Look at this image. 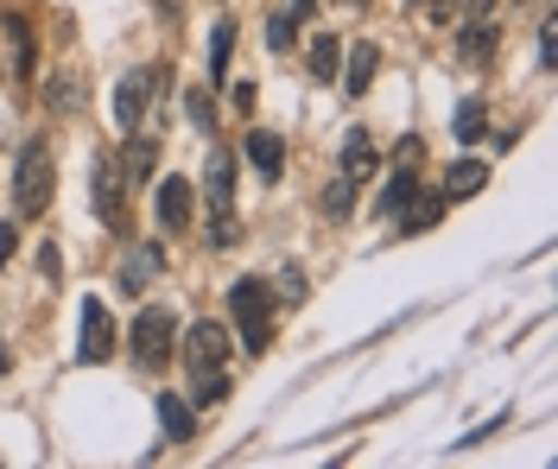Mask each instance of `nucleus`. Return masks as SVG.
Returning <instances> with one entry per match:
<instances>
[{
    "instance_id": "nucleus-1",
    "label": "nucleus",
    "mask_w": 558,
    "mask_h": 469,
    "mask_svg": "<svg viewBox=\"0 0 558 469\" xmlns=\"http://www.w3.org/2000/svg\"><path fill=\"white\" fill-rule=\"evenodd\" d=\"M229 311H235V330H242L247 356H267L274 349V286L260 273H247L229 286Z\"/></svg>"
},
{
    "instance_id": "nucleus-2",
    "label": "nucleus",
    "mask_w": 558,
    "mask_h": 469,
    "mask_svg": "<svg viewBox=\"0 0 558 469\" xmlns=\"http://www.w3.org/2000/svg\"><path fill=\"white\" fill-rule=\"evenodd\" d=\"M204 197H209V242H216V248H235V235H242V217H235V159H229L222 146L209 152Z\"/></svg>"
},
{
    "instance_id": "nucleus-3",
    "label": "nucleus",
    "mask_w": 558,
    "mask_h": 469,
    "mask_svg": "<svg viewBox=\"0 0 558 469\" xmlns=\"http://www.w3.org/2000/svg\"><path fill=\"white\" fill-rule=\"evenodd\" d=\"M51 146L45 140H26L20 146V165H13V210L20 217H45L51 210Z\"/></svg>"
},
{
    "instance_id": "nucleus-4",
    "label": "nucleus",
    "mask_w": 558,
    "mask_h": 469,
    "mask_svg": "<svg viewBox=\"0 0 558 469\" xmlns=\"http://www.w3.org/2000/svg\"><path fill=\"white\" fill-rule=\"evenodd\" d=\"M178 349V318L166 311V305H146L134 318V361L140 368H159V361Z\"/></svg>"
},
{
    "instance_id": "nucleus-5",
    "label": "nucleus",
    "mask_w": 558,
    "mask_h": 469,
    "mask_svg": "<svg viewBox=\"0 0 558 469\" xmlns=\"http://www.w3.org/2000/svg\"><path fill=\"white\" fill-rule=\"evenodd\" d=\"M166 89V76L153 71V64H140V71L121 76V89H114V127L121 134H134L140 121H146V109H153V96Z\"/></svg>"
},
{
    "instance_id": "nucleus-6",
    "label": "nucleus",
    "mask_w": 558,
    "mask_h": 469,
    "mask_svg": "<svg viewBox=\"0 0 558 469\" xmlns=\"http://www.w3.org/2000/svg\"><path fill=\"white\" fill-rule=\"evenodd\" d=\"M178 356H184L191 374H216V368H229V330L216 324V318H197V324L184 330Z\"/></svg>"
},
{
    "instance_id": "nucleus-7",
    "label": "nucleus",
    "mask_w": 558,
    "mask_h": 469,
    "mask_svg": "<svg viewBox=\"0 0 558 469\" xmlns=\"http://www.w3.org/2000/svg\"><path fill=\"white\" fill-rule=\"evenodd\" d=\"M191 210H197L191 178H159V190H153V217H159V229H166V235H184V229H191Z\"/></svg>"
},
{
    "instance_id": "nucleus-8",
    "label": "nucleus",
    "mask_w": 558,
    "mask_h": 469,
    "mask_svg": "<svg viewBox=\"0 0 558 469\" xmlns=\"http://www.w3.org/2000/svg\"><path fill=\"white\" fill-rule=\"evenodd\" d=\"M114 356V318H108L102 298H83V343H76V361H108Z\"/></svg>"
},
{
    "instance_id": "nucleus-9",
    "label": "nucleus",
    "mask_w": 558,
    "mask_h": 469,
    "mask_svg": "<svg viewBox=\"0 0 558 469\" xmlns=\"http://www.w3.org/2000/svg\"><path fill=\"white\" fill-rule=\"evenodd\" d=\"M400 165H393V178H387V190H381V210L387 217H400L407 203L418 197V140H400V152H393Z\"/></svg>"
},
{
    "instance_id": "nucleus-10",
    "label": "nucleus",
    "mask_w": 558,
    "mask_h": 469,
    "mask_svg": "<svg viewBox=\"0 0 558 469\" xmlns=\"http://www.w3.org/2000/svg\"><path fill=\"white\" fill-rule=\"evenodd\" d=\"M337 172H343V178H355V184H368L375 172H381V146L368 140L362 127H349V134H343V159H337Z\"/></svg>"
},
{
    "instance_id": "nucleus-11",
    "label": "nucleus",
    "mask_w": 558,
    "mask_h": 469,
    "mask_svg": "<svg viewBox=\"0 0 558 469\" xmlns=\"http://www.w3.org/2000/svg\"><path fill=\"white\" fill-rule=\"evenodd\" d=\"M242 152H247V165H254L260 178H267V184H279V172H286V146H279V134H267V127H254Z\"/></svg>"
},
{
    "instance_id": "nucleus-12",
    "label": "nucleus",
    "mask_w": 558,
    "mask_h": 469,
    "mask_svg": "<svg viewBox=\"0 0 558 469\" xmlns=\"http://www.w3.org/2000/svg\"><path fill=\"white\" fill-rule=\"evenodd\" d=\"M495 38H501V33H495V20H488V13H483V20H463L457 51H463V64H470V71H483L488 58H495Z\"/></svg>"
},
{
    "instance_id": "nucleus-13",
    "label": "nucleus",
    "mask_w": 558,
    "mask_h": 469,
    "mask_svg": "<svg viewBox=\"0 0 558 469\" xmlns=\"http://www.w3.org/2000/svg\"><path fill=\"white\" fill-rule=\"evenodd\" d=\"M483 184H488V165H483V159H457L451 172H445V190H438V197H445V203H463V197H476Z\"/></svg>"
},
{
    "instance_id": "nucleus-14",
    "label": "nucleus",
    "mask_w": 558,
    "mask_h": 469,
    "mask_svg": "<svg viewBox=\"0 0 558 469\" xmlns=\"http://www.w3.org/2000/svg\"><path fill=\"white\" fill-rule=\"evenodd\" d=\"M166 267V254H159V242H140L134 254H128V267H121V292H146V280Z\"/></svg>"
},
{
    "instance_id": "nucleus-15",
    "label": "nucleus",
    "mask_w": 558,
    "mask_h": 469,
    "mask_svg": "<svg viewBox=\"0 0 558 469\" xmlns=\"http://www.w3.org/2000/svg\"><path fill=\"white\" fill-rule=\"evenodd\" d=\"M153 159H159V134H128V159H121V178H134V184H146L153 178Z\"/></svg>"
},
{
    "instance_id": "nucleus-16",
    "label": "nucleus",
    "mask_w": 558,
    "mask_h": 469,
    "mask_svg": "<svg viewBox=\"0 0 558 469\" xmlns=\"http://www.w3.org/2000/svg\"><path fill=\"white\" fill-rule=\"evenodd\" d=\"M96 217L121 222V165L114 159H96Z\"/></svg>"
},
{
    "instance_id": "nucleus-17",
    "label": "nucleus",
    "mask_w": 558,
    "mask_h": 469,
    "mask_svg": "<svg viewBox=\"0 0 558 469\" xmlns=\"http://www.w3.org/2000/svg\"><path fill=\"white\" fill-rule=\"evenodd\" d=\"M159 425H166L172 444H191V437H197V412H191L178 394H159Z\"/></svg>"
},
{
    "instance_id": "nucleus-18",
    "label": "nucleus",
    "mask_w": 558,
    "mask_h": 469,
    "mask_svg": "<svg viewBox=\"0 0 558 469\" xmlns=\"http://www.w3.org/2000/svg\"><path fill=\"white\" fill-rule=\"evenodd\" d=\"M375 64H381V51H375V45H355V51H349V71H337L349 96H362V89L375 83Z\"/></svg>"
},
{
    "instance_id": "nucleus-19",
    "label": "nucleus",
    "mask_w": 558,
    "mask_h": 469,
    "mask_svg": "<svg viewBox=\"0 0 558 469\" xmlns=\"http://www.w3.org/2000/svg\"><path fill=\"white\" fill-rule=\"evenodd\" d=\"M337 71H343V51H337V38L317 33V38H312V76H317V83H337Z\"/></svg>"
},
{
    "instance_id": "nucleus-20",
    "label": "nucleus",
    "mask_w": 558,
    "mask_h": 469,
    "mask_svg": "<svg viewBox=\"0 0 558 469\" xmlns=\"http://www.w3.org/2000/svg\"><path fill=\"white\" fill-rule=\"evenodd\" d=\"M349 210H355V178H343V172H337V178L324 184V217H330V222H343Z\"/></svg>"
},
{
    "instance_id": "nucleus-21",
    "label": "nucleus",
    "mask_w": 558,
    "mask_h": 469,
    "mask_svg": "<svg viewBox=\"0 0 558 469\" xmlns=\"http://www.w3.org/2000/svg\"><path fill=\"white\" fill-rule=\"evenodd\" d=\"M445 217V197H425V203H407V210H400V229H407V235H418V229H432V222Z\"/></svg>"
},
{
    "instance_id": "nucleus-22",
    "label": "nucleus",
    "mask_w": 558,
    "mask_h": 469,
    "mask_svg": "<svg viewBox=\"0 0 558 469\" xmlns=\"http://www.w3.org/2000/svg\"><path fill=\"white\" fill-rule=\"evenodd\" d=\"M229 51H235V26L222 20V26L209 33V71H216V83H222V71H229Z\"/></svg>"
},
{
    "instance_id": "nucleus-23",
    "label": "nucleus",
    "mask_w": 558,
    "mask_h": 469,
    "mask_svg": "<svg viewBox=\"0 0 558 469\" xmlns=\"http://www.w3.org/2000/svg\"><path fill=\"white\" fill-rule=\"evenodd\" d=\"M235 394V387H229V374H222V368H216V374H197V406H222V399Z\"/></svg>"
},
{
    "instance_id": "nucleus-24",
    "label": "nucleus",
    "mask_w": 558,
    "mask_h": 469,
    "mask_svg": "<svg viewBox=\"0 0 558 469\" xmlns=\"http://www.w3.org/2000/svg\"><path fill=\"white\" fill-rule=\"evenodd\" d=\"M451 127H457V140H463V146L483 140V102H463V109L451 114Z\"/></svg>"
},
{
    "instance_id": "nucleus-25",
    "label": "nucleus",
    "mask_w": 558,
    "mask_h": 469,
    "mask_svg": "<svg viewBox=\"0 0 558 469\" xmlns=\"http://www.w3.org/2000/svg\"><path fill=\"white\" fill-rule=\"evenodd\" d=\"M191 121H197L204 134H216V102H209L204 89H191Z\"/></svg>"
},
{
    "instance_id": "nucleus-26",
    "label": "nucleus",
    "mask_w": 558,
    "mask_h": 469,
    "mask_svg": "<svg viewBox=\"0 0 558 469\" xmlns=\"http://www.w3.org/2000/svg\"><path fill=\"white\" fill-rule=\"evenodd\" d=\"M553 58H558V20H546V26H539V64L553 71Z\"/></svg>"
},
{
    "instance_id": "nucleus-27",
    "label": "nucleus",
    "mask_w": 558,
    "mask_h": 469,
    "mask_svg": "<svg viewBox=\"0 0 558 469\" xmlns=\"http://www.w3.org/2000/svg\"><path fill=\"white\" fill-rule=\"evenodd\" d=\"M279 298H286V305H299V298H305V280H299V267H286V273H279Z\"/></svg>"
},
{
    "instance_id": "nucleus-28",
    "label": "nucleus",
    "mask_w": 558,
    "mask_h": 469,
    "mask_svg": "<svg viewBox=\"0 0 558 469\" xmlns=\"http://www.w3.org/2000/svg\"><path fill=\"white\" fill-rule=\"evenodd\" d=\"M407 13H432V20H451V0H407Z\"/></svg>"
},
{
    "instance_id": "nucleus-29",
    "label": "nucleus",
    "mask_w": 558,
    "mask_h": 469,
    "mask_svg": "<svg viewBox=\"0 0 558 469\" xmlns=\"http://www.w3.org/2000/svg\"><path fill=\"white\" fill-rule=\"evenodd\" d=\"M13 254H20V229H13V222H0V267H7Z\"/></svg>"
},
{
    "instance_id": "nucleus-30",
    "label": "nucleus",
    "mask_w": 558,
    "mask_h": 469,
    "mask_svg": "<svg viewBox=\"0 0 558 469\" xmlns=\"http://www.w3.org/2000/svg\"><path fill=\"white\" fill-rule=\"evenodd\" d=\"M267 45H274V51H286V45H292V13H279V20H274V38H267Z\"/></svg>"
},
{
    "instance_id": "nucleus-31",
    "label": "nucleus",
    "mask_w": 558,
    "mask_h": 469,
    "mask_svg": "<svg viewBox=\"0 0 558 469\" xmlns=\"http://www.w3.org/2000/svg\"><path fill=\"white\" fill-rule=\"evenodd\" d=\"M463 13H470V20H483V13H488V0H463Z\"/></svg>"
},
{
    "instance_id": "nucleus-32",
    "label": "nucleus",
    "mask_w": 558,
    "mask_h": 469,
    "mask_svg": "<svg viewBox=\"0 0 558 469\" xmlns=\"http://www.w3.org/2000/svg\"><path fill=\"white\" fill-rule=\"evenodd\" d=\"M299 13H312V0H292V20H299Z\"/></svg>"
},
{
    "instance_id": "nucleus-33",
    "label": "nucleus",
    "mask_w": 558,
    "mask_h": 469,
    "mask_svg": "<svg viewBox=\"0 0 558 469\" xmlns=\"http://www.w3.org/2000/svg\"><path fill=\"white\" fill-rule=\"evenodd\" d=\"M7 368H13V356H7V343H0V374H7Z\"/></svg>"
},
{
    "instance_id": "nucleus-34",
    "label": "nucleus",
    "mask_w": 558,
    "mask_h": 469,
    "mask_svg": "<svg viewBox=\"0 0 558 469\" xmlns=\"http://www.w3.org/2000/svg\"><path fill=\"white\" fill-rule=\"evenodd\" d=\"M355 7H368V0H355Z\"/></svg>"
}]
</instances>
